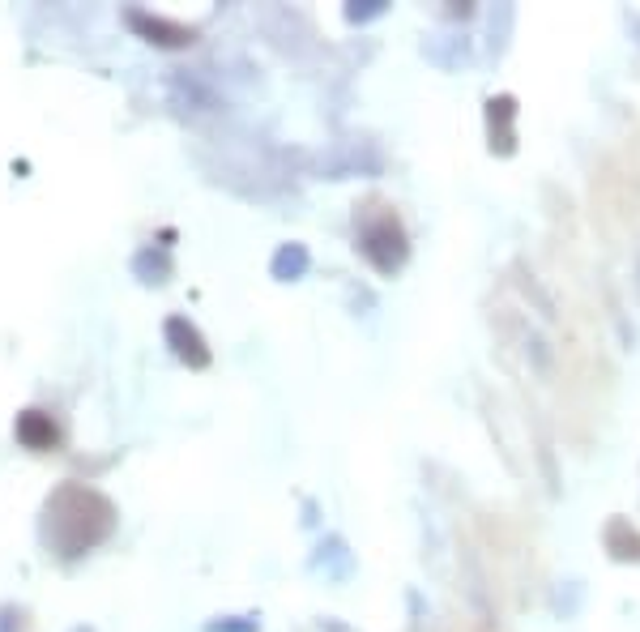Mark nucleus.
<instances>
[{"mask_svg": "<svg viewBox=\"0 0 640 632\" xmlns=\"http://www.w3.org/2000/svg\"><path fill=\"white\" fill-rule=\"evenodd\" d=\"M111 530H116V504L94 487L64 483L43 504V543L64 560L86 556Z\"/></svg>", "mask_w": 640, "mask_h": 632, "instance_id": "obj_1", "label": "nucleus"}, {"mask_svg": "<svg viewBox=\"0 0 640 632\" xmlns=\"http://www.w3.org/2000/svg\"><path fill=\"white\" fill-rule=\"evenodd\" d=\"M355 235H359V252L389 278L402 270L406 257H410V240H406L402 218H397V210L384 205V201H367L355 214Z\"/></svg>", "mask_w": 640, "mask_h": 632, "instance_id": "obj_2", "label": "nucleus"}, {"mask_svg": "<svg viewBox=\"0 0 640 632\" xmlns=\"http://www.w3.org/2000/svg\"><path fill=\"white\" fill-rule=\"evenodd\" d=\"M512 120H517V99H512V94H495L487 103V137H491L495 154L517 150V129H512Z\"/></svg>", "mask_w": 640, "mask_h": 632, "instance_id": "obj_3", "label": "nucleus"}, {"mask_svg": "<svg viewBox=\"0 0 640 632\" xmlns=\"http://www.w3.org/2000/svg\"><path fill=\"white\" fill-rule=\"evenodd\" d=\"M167 342L184 363H192V368H205V363H210V346L197 334V325L184 321V316H171L167 321Z\"/></svg>", "mask_w": 640, "mask_h": 632, "instance_id": "obj_4", "label": "nucleus"}, {"mask_svg": "<svg viewBox=\"0 0 640 632\" xmlns=\"http://www.w3.org/2000/svg\"><path fill=\"white\" fill-rule=\"evenodd\" d=\"M602 543L619 564H640V530H632L628 517H611L602 530Z\"/></svg>", "mask_w": 640, "mask_h": 632, "instance_id": "obj_5", "label": "nucleus"}, {"mask_svg": "<svg viewBox=\"0 0 640 632\" xmlns=\"http://www.w3.org/2000/svg\"><path fill=\"white\" fill-rule=\"evenodd\" d=\"M18 436L26 449H52L56 445V423L43 415V410H26L18 419Z\"/></svg>", "mask_w": 640, "mask_h": 632, "instance_id": "obj_6", "label": "nucleus"}, {"mask_svg": "<svg viewBox=\"0 0 640 632\" xmlns=\"http://www.w3.org/2000/svg\"><path fill=\"white\" fill-rule=\"evenodd\" d=\"M128 22L141 26L150 35V43H167V47H180V43H192V30L175 26V22H163V18H146V13H128Z\"/></svg>", "mask_w": 640, "mask_h": 632, "instance_id": "obj_7", "label": "nucleus"}, {"mask_svg": "<svg viewBox=\"0 0 640 632\" xmlns=\"http://www.w3.org/2000/svg\"><path fill=\"white\" fill-rule=\"evenodd\" d=\"M274 278H282V282H295V278H303V270H308V248L303 244H282L278 252H274Z\"/></svg>", "mask_w": 640, "mask_h": 632, "instance_id": "obj_8", "label": "nucleus"}, {"mask_svg": "<svg viewBox=\"0 0 640 632\" xmlns=\"http://www.w3.org/2000/svg\"><path fill=\"white\" fill-rule=\"evenodd\" d=\"M380 13H384L380 0H367V9H346V18L350 22H367V18H380Z\"/></svg>", "mask_w": 640, "mask_h": 632, "instance_id": "obj_9", "label": "nucleus"}, {"mask_svg": "<svg viewBox=\"0 0 640 632\" xmlns=\"http://www.w3.org/2000/svg\"><path fill=\"white\" fill-rule=\"evenodd\" d=\"M205 632H261V624H256V620H248V624H227V620H222V624H210Z\"/></svg>", "mask_w": 640, "mask_h": 632, "instance_id": "obj_10", "label": "nucleus"}]
</instances>
